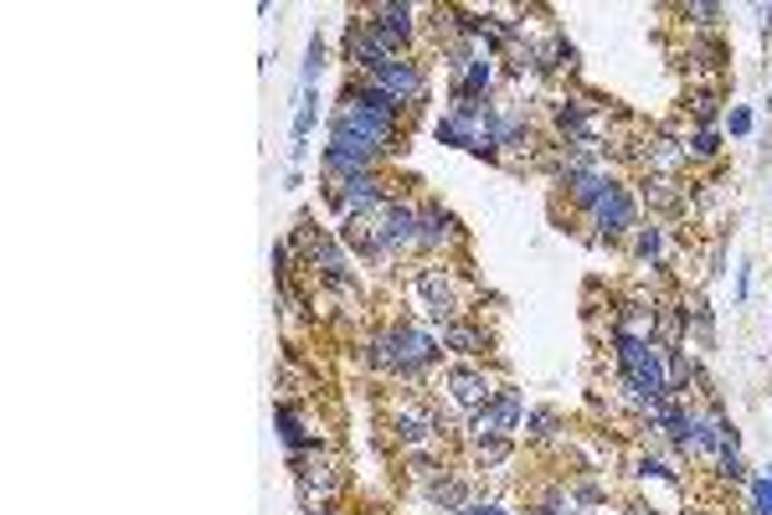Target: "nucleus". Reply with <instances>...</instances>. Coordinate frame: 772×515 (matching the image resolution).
<instances>
[{
  "label": "nucleus",
  "mask_w": 772,
  "mask_h": 515,
  "mask_svg": "<svg viewBox=\"0 0 772 515\" xmlns=\"http://www.w3.org/2000/svg\"><path fill=\"white\" fill-rule=\"evenodd\" d=\"M495 145H500V160H515V150L531 145V119H525V108H495Z\"/></svg>",
  "instance_id": "19"
},
{
  "label": "nucleus",
  "mask_w": 772,
  "mask_h": 515,
  "mask_svg": "<svg viewBox=\"0 0 772 515\" xmlns=\"http://www.w3.org/2000/svg\"><path fill=\"white\" fill-rule=\"evenodd\" d=\"M531 515H588V511L577 505V495H571L567 484H556V490H546V495H541V505Z\"/></svg>",
  "instance_id": "31"
},
{
  "label": "nucleus",
  "mask_w": 772,
  "mask_h": 515,
  "mask_svg": "<svg viewBox=\"0 0 772 515\" xmlns=\"http://www.w3.org/2000/svg\"><path fill=\"white\" fill-rule=\"evenodd\" d=\"M382 154L386 150H376V145H366V139L336 135V129H330V145H325V154H319V165H325L330 181H351V175L376 171V165H382Z\"/></svg>",
  "instance_id": "8"
},
{
  "label": "nucleus",
  "mask_w": 772,
  "mask_h": 515,
  "mask_svg": "<svg viewBox=\"0 0 772 515\" xmlns=\"http://www.w3.org/2000/svg\"><path fill=\"white\" fill-rule=\"evenodd\" d=\"M695 119H701V129H716V114H722V99L716 93H695Z\"/></svg>",
  "instance_id": "38"
},
{
  "label": "nucleus",
  "mask_w": 772,
  "mask_h": 515,
  "mask_svg": "<svg viewBox=\"0 0 772 515\" xmlns=\"http://www.w3.org/2000/svg\"><path fill=\"white\" fill-rule=\"evenodd\" d=\"M319 72H325V42H309V57H304V72H299V88H315Z\"/></svg>",
  "instance_id": "36"
},
{
  "label": "nucleus",
  "mask_w": 772,
  "mask_h": 515,
  "mask_svg": "<svg viewBox=\"0 0 772 515\" xmlns=\"http://www.w3.org/2000/svg\"><path fill=\"white\" fill-rule=\"evenodd\" d=\"M571 495H577V505H603V484L592 480V474H582V480L571 484Z\"/></svg>",
  "instance_id": "39"
},
{
  "label": "nucleus",
  "mask_w": 772,
  "mask_h": 515,
  "mask_svg": "<svg viewBox=\"0 0 772 515\" xmlns=\"http://www.w3.org/2000/svg\"><path fill=\"white\" fill-rule=\"evenodd\" d=\"M443 387H449V397H454V408H464L469 417L479 408H489V402H495V392H500V387L489 381L485 366H454V371L443 377Z\"/></svg>",
  "instance_id": "16"
},
{
  "label": "nucleus",
  "mask_w": 772,
  "mask_h": 515,
  "mask_svg": "<svg viewBox=\"0 0 772 515\" xmlns=\"http://www.w3.org/2000/svg\"><path fill=\"white\" fill-rule=\"evenodd\" d=\"M391 428H397L402 448H428L443 438V412L433 402H422V397H407L402 408L391 412Z\"/></svg>",
  "instance_id": "12"
},
{
  "label": "nucleus",
  "mask_w": 772,
  "mask_h": 515,
  "mask_svg": "<svg viewBox=\"0 0 772 515\" xmlns=\"http://www.w3.org/2000/svg\"><path fill=\"white\" fill-rule=\"evenodd\" d=\"M588 217H592V227H598V242H623V238H634L638 222H644V217H638V196H634L628 186H618V181H613V191H608L603 202L592 206Z\"/></svg>",
  "instance_id": "9"
},
{
  "label": "nucleus",
  "mask_w": 772,
  "mask_h": 515,
  "mask_svg": "<svg viewBox=\"0 0 772 515\" xmlns=\"http://www.w3.org/2000/svg\"><path fill=\"white\" fill-rule=\"evenodd\" d=\"M438 341L449 345V351H464V356H479V351H489V335L474 320H449V325H438Z\"/></svg>",
  "instance_id": "24"
},
{
  "label": "nucleus",
  "mask_w": 772,
  "mask_h": 515,
  "mask_svg": "<svg viewBox=\"0 0 772 515\" xmlns=\"http://www.w3.org/2000/svg\"><path fill=\"white\" fill-rule=\"evenodd\" d=\"M726 129H731V135H752V108H731V114H726Z\"/></svg>",
  "instance_id": "41"
},
{
  "label": "nucleus",
  "mask_w": 772,
  "mask_h": 515,
  "mask_svg": "<svg viewBox=\"0 0 772 515\" xmlns=\"http://www.w3.org/2000/svg\"><path fill=\"white\" fill-rule=\"evenodd\" d=\"M433 135L443 139V145H454V150H469V154H489V160H500V145H495V103L454 99V108L438 119Z\"/></svg>",
  "instance_id": "4"
},
{
  "label": "nucleus",
  "mask_w": 772,
  "mask_h": 515,
  "mask_svg": "<svg viewBox=\"0 0 772 515\" xmlns=\"http://www.w3.org/2000/svg\"><path fill=\"white\" fill-rule=\"evenodd\" d=\"M716 474H722L726 484H747L752 474H747V464H741V448H726V454H716Z\"/></svg>",
  "instance_id": "33"
},
{
  "label": "nucleus",
  "mask_w": 772,
  "mask_h": 515,
  "mask_svg": "<svg viewBox=\"0 0 772 515\" xmlns=\"http://www.w3.org/2000/svg\"><path fill=\"white\" fill-rule=\"evenodd\" d=\"M634 515H655V511H634Z\"/></svg>",
  "instance_id": "44"
},
{
  "label": "nucleus",
  "mask_w": 772,
  "mask_h": 515,
  "mask_svg": "<svg viewBox=\"0 0 772 515\" xmlns=\"http://www.w3.org/2000/svg\"><path fill=\"white\" fill-rule=\"evenodd\" d=\"M273 428H279V444L288 448V459H309V454L325 448V438L309 428V417L299 412V402H288V397L273 408Z\"/></svg>",
  "instance_id": "15"
},
{
  "label": "nucleus",
  "mask_w": 772,
  "mask_h": 515,
  "mask_svg": "<svg viewBox=\"0 0 772 515\" xmlns=\"http://www.w3.org/2000/svg\"><path fill=\"white\" fill-rule=\"evenodd\" d=\"M288 469L299 474V500L309 511H325V505L345 490V464H340L330 448H319L309 459H288Z\"/></svg>",
  "instance_id": "6"
},
{
  "label": "nucleus",
  "mask_w": 772,
  "mask_h": 515,
  "mask_svg": "<svg viewBox=\"0 0 772 515\" xmlns=\"http://www.w3.org/2000/svg\"><path fill=\"white\" fill-rule=\"evenodd\" d=\"M469 448H474V459L495 469V464H504L515 454V438H510V433H485V438H469Z\"/></svg>",
  "instance_id": "30"
},
{
  "label": "nucleus",
  "mask_w": 772,
  "mask_h": 515,
  "mask_svg": "<svg viewBox=\"0 0 772 515\" xmlns=\"http://www.w3.org/2000/svg\"><path fill=\"white\" fill-rule=\"evenodd\" d=\"M330 206H336L345 222H376L386 206H391V191L376 171L371 175H351V181H330Z\"/></svg>",
  "instance_id": "5"
},
{
  "label": "nucleus",
  "mask_w": 772,
  "mask_h": 515,
  "mask_svg": "<svg viewBox=\"0 0 772 515\" xmlns=\"http://www.w3.org/2000/svg\"><path fill=\"white\" fill-rule=\"evenodd\" d=\"M644 202H649V211H665V217H674V211H685L690 191L674 181V175H649V186H644Z\"/></svg>",
  "instance_id": "23"
},
{
  "label": "nucleus",
  "mask_w": 772,
  "mask_h": 515,
  "mask_svg": "<svg viewBox=\"0 0 772 515\" xmlns=\"http://www.w3.org/2000/svg\"><path fill=\"white\" fill-rule=\"evenodd\" d=\"M371 238H376V258H402L407 248H418V206L391 196V206L371 222Z\"/></svg>",
  "instance_id": "10"
},
{
  "label": "nucleus",
  "mask_w": 772,
  "mask_h": 515,
  "mask_svg": "<svg viewBox=\"0 0 772 515\" xmlns=\"http://www.w3.org/2000/svg\"><path fill=\"white\" fill-rule=\"evenodd\" d=\"M397 119H402V103L386 99L382 88H371L366 78L355 88H345L336 103V114H330V129L336 135H355L376 145V150H391L397 145Z\"/></svg>",
  "instance_id": "1"
},
{
  "label": "nucleus",
  "mask_w": 772,
  "mask_h": 515,
  "mask_svg": "<svg viewBox=\"0 0 772 515\" xmlns=\"http://www.w3.org/2000/svg\"><path fill=\"white\" fill-rule=\"evenodd\" d=\"M722 154V129H690L685 135V160H716Z\"/></svg>",
  "instance_id": "32"
},
{
  "label": "nucleus",
  "mask_w": 772,
  "mask_h": 515,
  "mask_svg": "<svg viewBox=\"0 0 772 515\" xmlns=\"http://www.w3.org/2000/svg\"><path fill=\"white\" fill-rule=\"evenodd\" d=\"M304 515H330V511H304Z\"/></svg>",
  "instance_id": "43"
},
{
  "label": "nucleus",
  "mask_w": 772,
  "mask_h": 515,
  "mask_svg": "<svg viewBox=\"0 0 772 515\" xmlns=\"http://www.w3.org/2000/svg\"><path fill=\"white\" fill-rule=\"evenodd\" d=\"M685 515H701V511H685Z\"/></svg>",
  "instance_id": "45"
},
{
  "label": "nucleus",
  "mask_w": 772,
  "mask_h": 515,
  "mask_svg": "<svg viewBox=\"0 0 772 515\" xmlns=\"http://www.w3.org/2000/svg\"><path fill=\"white\" fill-rule=\"evenodd\" d=\"M752 505H757V515H772V474L762 469V474H752Z\"/></svg>",
  "instance_id": "37"
},
{
  "label": "nucleus",
  "mask_w": 772,
  "mask_h": 515,
  "mask_svg": "<svg viewBox=\"0 0 772 515\" xmlns=\"http://www.w3.org/2000/svg\"><path fill=\"white\" fill-rule=\"evenodd\" d=\"M525 438H536V444H552V438H561V433H567V417H561V412L556 408H531L525 412Z\"/></svg>",
  "instance_id": "28"
},
{
  "label": "nucleus",
  "mask_w": 772,
  "mask_h": 515,
  "mask_svg": "<svg viewBox=\"0 0 772 515\" xmlns=\"http://www.w3.org/2000/svg\"><path fill=\"white\" fill-rule=\"evenodd\" d=\"M685 330H690L685 305H659L655 309V341L665 345V351H680V345H685Z\"/></svg>",
  "instance_id": "25"
},
{
  "label": "nucleus",
  "mask_w": 772,
  "mask_h": 515,
  "mask_svg": "<svg viewBox=\"0 0 772 515\" xmlns=\"http://www.w3.org/2000/svg\"><path fill=\"white\" fill-rule=\"evenodd\" d=\"M655 299H623L618 314H613V330L618 335H638V341H655Z\"/></svg>",
  "instance_id": "20"
},
{
  "label": "nucleus",
  "mask_w": 772,
  "mask_h": 515,
  "mask_svg": "<svg viewBox=\"0 0 772 515\" xmlns=\"http://www.w3.org/2000/svg\"><path fill=\"white\" fill-rule=\"evenodd\" d=\"M397 57H402V52L391 47V42H386V36L376 32L366 16H351V21H345V62H351L361 78L382 72L386 62H397Z\"/></svg>",
  "instance_id": "7"
},
{
  "label": "nucleus",
  "mask_w": 772,
  "mask_h": 515,
  "mask_svg": "<svg viewBox=\"0 0 772 515\" xmlns=\"http://www.w3.org/2000/svg\"><path fill=\"white\" fill-rule=\"evenodd\" d=\"M422 490H428V500H433L438 511H464L469 505V484L458 480V474H449V469H428L422 474Z\"/></svg>",
  "instance_id": "18"
},
{
  "label": "nucleus",
  "mask_w": 772,
  "mask_h": 515,
  "mask_svg": "<svg viewBox=\"0 0 772 515\" xmlns=\"http://www.w3.org/2000/svg\"><path fill=\"white\" fill-rule=\"evenodd\" d=\"M464 242V227L443 202H422L418 206V248L422 253H449Z\"/></svg>",
  "instance_id": "14"
},
{
  "label": "nucleus",
  "mask_w": 772,
  "mask_h": 515,
  "mask_svg": "<svg viewBox=\"0 0 772 515\" xmlns=\"http://www.w3.org/2000/svg\"><path fill=\"white\" fill-rule=\"evenodd\" d=\"M638 480L680 484V474H674V464H670V459H655V454H644V459H638Z\"/></svg>",
  "instance_id": "34"
},
{
  "label": "nucleus",
  "mask_w": 772,
  "mask_h": 515,
  "mask_svg": "<svg viewBox=\"0 0 772 515\" xmlns=\"http://www.w3.org/2000/svg\"><path fill=\"white\" fill-rule=\"evenodd\" d=\"M649 165H655V175H674L680 165H690V160H685V139L659 135L655 145H649Z\"/></svg>",
  "instance_id": "29"
},
{
  "label": "nucleus",
  "mask_w": 772,
  "mask_h": 515,
  "mask_svg": "<svg viewBox=\"0 0 772 515\" xmlns=\"http://www.w3.org/2000/svg\"><path fill=\"white\" fill-rule=\"evenodd\" d=\"M665 377H670V397H685L695 381H701V360L690 356L685 345L680 351H665Z\"/></svg>",
  "instance_id": "27"
},
{
  "label": "nucleus",
  "mask_w": 772,
  "mask_h": 515,
  "mask_svg": "<svg viewBox=\"0 0 772 515\" xmlns=\"http://www.w3.org/2000/svg\"><path fill=\"white\" fill-rule=\"evenodd\" d=\"M438 356H443V341L433 330L422 325H391V330H376L366 341V366L382 371V377H402V381H418L422 371H433Z\"/></svg>",
  "instance_id": "2"
},
{
  "label": "nucleus",
  "mask_w": 772,
  "mask_h": 515,
  "mask_svg": "<svg viewBox=\"0 0 772 515\" xmlns=\"http://www.w3.org/2000/svg\"><path fill=\"white\" fill-rule=\"evenodd\" d=\"M485 412H489V417H495V428L515 438V428H521V423H525V412H531V408H525V397L515 392V387H500V392H495V402H489Z\"/></svg>",
  "instance_id": "26"
},
{
  "label": "nucleus",
  "mask_w": 772,
  "mask_h": 515,
  "mask_svg": "<svg viewBox=\"0 0 772 515\" xmlns=\"http://www.w3.org/2000/svg\"><path fill=\"white\" fill-rule=\"evenodd\" d=\"M685 16L695 21V26H716V21H722V5H711V0H695V5H685Z\"/></svg>",
  "instance_id": "40"
},
{
  "label": "nucleus",
  "mask_w": 772,
  "mask_h": 515,
  "mask_svg": "<svg viewBox=\"0 0 772 515\" xmlns=\"http://www.w3.org/2000/svg\"><path fill=\"white\" fill-rule=\"evenodd\" d=\"M366 21H371V26H376V32H382L397 52H402L407 42L418 36V11H412V5H402V0H382V5H371Z\"/></svg>",
  "instance_id": "17"
},
{
  "label": "nucleus",
  "mask_w": 772,
  "mask_h": 515,
  "mask_svg": "<svg viewBox=\"0 0 772 515\" xmlns=\"http://www.w3.org/2000/svg\"><path fill=\"white\" fill-rule=\"evenodd\" d=\"M489 88H495V57H489V52H479L469 68H464V78L454 83V99H479V103H489Z\"/></svg>",
  "instance_id": "22"
},
{
  "label": "nucleus",
  "mask_w": 772,
  "mask_h": 515,
  "mask_svg": "<svg viewBox=\"0 0 772 515\" xmlns=\"http://www.w3.org/2000/svg\"><path fill=\"white\" fill-rule=\"evenodd\" d=\"M288 248L304 258V268H315L325 284L336 294H361V278H355V268H351V258H345V248H340L330 232H319L315 227V211H299L294 217V238H288Z\"/></svg>",
  "instance_id": "3"
},
{
  "label": "nucleus",
  "mask_w": 772,
  "mask_h": 515,
  "mask_svg": "<svg viewBox=\"0 0 772 515\" xmlns=\"http://www.w3.org/2000/svg\"><path fill=\"white\" fill-rule=\"evenodd\" d=\"M685 309H690V325H695L701 345L716 341V320H711V305H705V299H695V305H685Z\"/></svg>",
  "instance_id": "35"
},
{
  "label": "nucleus",
  "mask_w": 772,
  "mask_h": 515,
  "mask_svg": "<svg viewBox=\"0 0 772 515\" xmlns=\"http://www.w3.org/2000/svg\"><path fill=\"white\" fill-rule=\"evenodd\" d=\"M366 83L382 88L386 99H397L402 108H412V103L428 99V72H422V62H412V57H397V62H386L382 72H371Z\"/></svg>",
  "instance_id": "13"
},
{
  "label": "nucleus",
  "mask_w": 772,
  "mask_h": 515,
  "mask_svg": "<svg viewBox=\"0 0 772 515\" xmlns=\"http://www.w3.org/2000/svg\"><path fill=\"white\" fill-rule=\"evenodd\" d=\"M458 515H510V511H504V505H495V500H469Z\"/></svg>",
  "instance_id": "42"
},
{
  "label": "nucleus",
  "mask_w": 772,
  "mask_h": 515,
  "mask_svg": "<svg viewBox=\"0 0 772 515\" xmlns=\"http://www.w3.org/2000/svg\"><path fill=\"white\" fill-rule=\"evenodd\" d=\"M418 294H422V305H428V314H433L438 325H449V320L464 314L454 268H443V263H422V268H418Z\"/></svg>",
  "instance_id": "11"
},
{
  "label": "nucleus",
  "mask_w": 772,
  "mask_h": 515,
  "mask_svg": "<svg viewBox=\"0 0 772 515\" xmlns=\"http://www.w3.org/2000/svg\"><path fill=\"white\" fill-rule=\"evenodd\" d=\"M628 242H634L638 263H649V268H665V258H670V227H665V222H638V232H634Z\"/></svg>",
  "instance_id": "21"
}]
</instances>
